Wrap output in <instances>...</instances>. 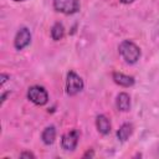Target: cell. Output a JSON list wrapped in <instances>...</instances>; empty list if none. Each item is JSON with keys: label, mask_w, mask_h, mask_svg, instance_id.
<instances>
[{"label": "cell", "mask_w": 159, "mask_h": 159, "mask_svg": "<svg viewBox=\"0 0 159 159\" xmlns=\"http://www.w3.org/2000/svg\"><path fill=\"white\" fill-rule=\"evenodd\" d=\"M96 127H97V130L101 134H103V135H107L111 132V122L103 114L97 116V118H96Z\"/></svg>", "instance_id": "obj_8"}, {"label": "cell", "mask_w": 159, "mask_h": 159, "mask_svg": "<svg viewBox=\"0 0 159 159\" xmlns=\"http://www.w3.org/2000/svg\"><path fill=\"white\" fill-rule=\"evenodd\" d=\"M53 9L65 15H72L80 10L78 0H53Z\"/></svg>", "instance_id": "obj_4"}, {"label": "cell", "mask_w": 159, "mask_h": 159, "mask_svg": "<svg viewBox=\"0 0 159 159\" xmlns=\"http://www.w3.org/2000/svg\"><path fill=\"white\" fill-rule=\"evenodd\" d=\"M78 138H80V134L76 129H72V130H68L63 135H62V139H61V145L65 150L67 152H72L76 149L77 144H78Z\"/></svg>", "instance_id": "obj_5"}, {"label": "cell", "mask_w": 159, "mask_h": 159, "mask_svg": "<svg viewBox=\"0 0 159 159\" xmlns=\"http://www.w3.org/2000/svg\"><path fill=\"white\" fill-rule=\"evenodd\" d=\"M31 42V32L27 27H21L14 40V46L16 50H24Z\"/></svg>", "instance_id": "obj_6"}, {"label": "cell", "mask_w": 159, "mask_h": 159, "mask_svg": "<svg viewBox=\"0 0 159 159\" xmlns=\"http://www.w3.org/2000/svg\"><path fill=\"white\" fill-rule=\"evenodd\" d=\"M20 158H35V155L31 153V152H22L21 154H20Z\"/></svg>", "instance_id": "obj_13"}, {"label": "cell", "mask_w": 159, "mask_h": 159, "mask_svg": "<svg viewBox=\"0 0 159 159\" xmlns=\"http://www.w3.org/2000/svg\"><path fill=\"white\" fill-rule=\"evenodd\" d=\"M133 133V125L130 123H123L117 130V137L120 142H125Z\"/></svg>", "instance_id": "obj_10"}, {"label": "cell", "mask_w": 159, "mask_h": 159, "mask_svg": "<svg viewBox=\"0 0 159 159\" xmlns=\"http://www.w3.org/2000/svg\"><path fill=\"white\" fill-rule=\"evenodd\" d=\"M120 2H123V4H130V2H133L134 0H119Z\"/></svg>", "instance_id": "obj_17"}, {"label": "cell", "mask_w": 159, "mask_h": 159, "mask_svg": "<svg viewBox=\"0 0 159 159\" xmlns=\"http://www.w3.org/2000/svg\"><path fill=\"white\" fill-rule=\"evenodd\" d=\"M27 98L36 106H43L48 101V93L41 86H31L27 89Z\"/></svg>", "instance_id": "obj_3"}, {"label": "cell", "mask_w": 159, "mask_h": 159, "mask_svg": "<svg viewBox=\"0 0 159 159\" xmlns=\"http://www.w3.org/2000/svg\"><path fill=\"white\" fill-rule=\"evenodd\" d=\"M7 94H10V92H5V93H2V96H1V106H2V104H4V102L6 101Z\"/></svg>", "instance_id": "obj_15"}, {"label": "cell", "mask_w": 159, "mask_h": 159, "mask_svg": "<svg viewBox=\"0 0 159 159\" xmlns=\"http://www.w3.org/2000/svg\"><path fill=\"white\" fill-rule=\"evenodd\" d=\"M65 36V27L61 22H56L53 24V26L51 27V37L52 40L55 41H58V40H62Z\"/></svg>", "instance_id": "obj_12"}, {"label": "cell", "mask_w": 159, "mask_h": 159, "mask_svg": "<svg viewBox=\"0 0 159 159\" xmlns=\"http://www.w3.org/2000/svg\"><path fill=\"white\" fill-rule=\"evenodd\" d=\"M94 154H93V152L92 150H87L84 154H83V158H87V157H93Z\"/></svg>", "instance_id": "obj_16"}, {"label": "cell", "mask_w": 159, "mask_h": 159, "mask_svg": "<svg viewBox=\"0 0 159 159\" xmlns=\"http://www.w3.org/2000/svg\"><path fill=\"white\" fill-rule=\"evenodd\" d=\"M41 139H42V142H43L45 144H47V145L52 144V143L55 142V139H56V128H55L53 125L46 127V128L43 129L42 134H41Z\"/></svg>", "instance_id": "obj_11"}, {"label": "cell", "mask_w": 159, "mask_h": 159, "mask_svg": "<svg viewBox=\"0 0 159 159\" xmlns=\"http://www.w3.org/2000/svg\"><path fill=\"white\" fill-rule=\"evenodd\" d=\"M0 80H1V86H2V84L9 80V76L5 75V73H1V75H0Z\"/></svg>", "instance_id": "obj_14"}, {"label": "cell", "mask_w": 159, "mask_h": 159, "mask_svg": "<svg viewBox=\"0 0 159 159\" xmlns=\"http://www.w3.org/2000/svg\"><path fill=\"white\" fill-rule=\"evenodd\" d=\"M83 80L73 71H70L67 73V80H66V93L68 96H75L78 92L83 89Z\"/></svg>", "instance_id": "obj_2"}, {"label": "cell", "mask_w": 159, "mask_h": 159, "mask_svg": "<svg viewBox=\"0 0 159 159\" xmlns=\"http://www.w3.org/2000/svg\"><path fill=\"white\" fill-rule=\"evenodd\" d=\"M119 53L120 56L123 57V60L127 62V63H135L139 57H140V48L133 42V41H129V40H124L119 43Z\"/></svg>", "instance_id": "obj_1"}, {"label": "cell", "mask_w": 159, "mask_h": 159, "mask_svg": "<svg viewBox=\"0 0 159 159\" xmlns=\"http://www.w3.org/2000/svg\"><path fill=\"white\" fill-rule=\"evenodd\" d=\"M116 106H117L118 111H120V112L129 111V108H130V97H129V94L125 93V92H120L117 96Z\"/></svg>", "instance_id": "obj_9"}, {"label": "cell", "mask_w": 159, "mask_h": 159, "mask_svg": "<svg viewBox=\"0 0 159 159\" xmlns=\"http://www.w3.org/2000/svg\"><path fill=\"white\" fill-rule=\"evenodd\" d=\"M14 1H25V0H14Z\"/></svg>", "instance_id": "obj_18"}, {"label": "cell", "mask_w": 159, "mask_h": 159, "mask_svg": "<svg viewBox=\"0 0 159 159\" xmlns=\"http://www.w3.org/2000/svg\"><path fill=\"white\" fill-rule=\"evenodd\" d=\"M112 78L117 84H119L122 87H130V86L134 84V77L124 75L122 72H113L112 73Z\"/></svg>", "instance_id": "obj_7"}]
</instances>
